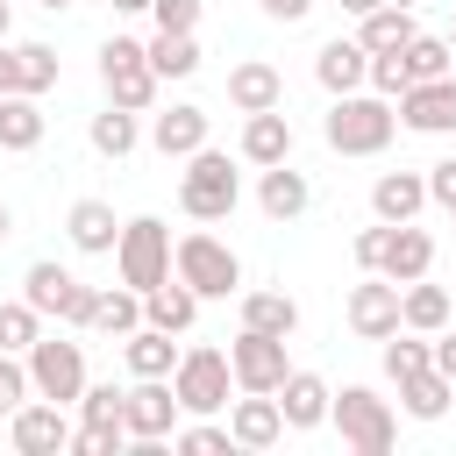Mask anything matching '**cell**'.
Listing matches in <instances>:
<instances>
[{"instance_id":"cell-1","label":"cell","mask_w":456,"mask_h":456,"mask_svg":"<svg viewBox=\"0 0 456 456\" xmlns=\"http://www.w3.org/2000/svg\"><path fill=\"white\" fill-rule=\"evenodd\" d=\"M399 135V100H385V93H335V107H328V150L335 157H378L385 142Z\"/></svg>"},{"instance_id":"cell-2","label":"cell","mask_w":456,"mask_h":456,"mask_svg":"<svg viewBox=\"0 0 456 456\" xmlns=\"http://www.w3.org/2000/svg\"><path fill=\"white\" fill-rule=\"evenodd\" d=\"M100 86H107V100L114 107H128V114H150L157 107V64H150V43H135V36H107L100 43Z\"/></svg>"},{"instance_id":"cell-3","label":"cell","mask_w":456,"mask_h":456,"mask_svg":"<svg viewBox=\"0 0 456 456\" xmlns=\"http://www.w3.org/2000/svg\"><path fill=\"white\" fill-rule=\"evenodd\" d=\"M235 200H242V178H235L228 150H192L185 157V178H178V207L192 221H228Z\"/></svg>"},{"instance_id":"cell-4","label":"cell","mask_w":456,"mask_h":456,"mask_svg":"<svg viewBox=\"0 0 456 456\" xmlns=\"http://www.w3.org/2000/svg\"><path fill=\"white\" fill-rule=\"evenodd\" d=\"M171 271L200 292V299H228V292H242V256L221 242V235H207V228H192V235H178V249H171Z\"/></svg>"},{"instance_id":"cell-5","label":"cell","mask_w":456,"mask_h":456,"mask_svg":"<svg viewBox=\"0 0 456 456\" xmlns=\"http://www.w3.org/2000/svg\"><path fill=\"white\" fill-rule=\"evenodd\" d=\"M171 228L157 221V214H135V221H121V242H114V271H121V285H135V292H150V285H164L171 278Z\"/></svg>"},{"instance_id":"cell-6","label":"cell","mask_w":456,"mask_h":456,"mask_svg":"<svg viewBox=\"0 0 456 456\" xmlns=\"http://www.w3.org/2000/svg\"><path fill=\"white\" fill-rule=\"evenodd\" d=\"M328 420L342 428V449H356V456H385L399 442V420H392V406L370 385H342L335 406H328Z\"/></svg>"},{"instance_id":"cell-7","label":"cell","mask_w":456,"mask_h":456,"mask_svg":"<svg viewBox=\"0 0 456 456\" xmlns=\"http://www.w3.org/2000/svg\"><path fill=\"white\" fill-rule=\"evenodd\" d=\"M21 299L43 314V321H64V328H86L93 321V285H78V271H64V264H28V278H21Z\"/></svg>"},{"instance_id":"cell-8","label":"cell","mask_w":456,"mask_h":456,"mask_svg":"<svg viewBox=\"0 0 456 456\" xmlns=\"http://www.w3.org/2000/svg\"><path fill=\"white\" fill-rule=\"evenodd\" d=\"M228 385H235L228 349H185L178 370H171V392H178L185 413H221V406H228Z\"/></svg>"},{"instance_id":"cell-9","label":"cell","mask_w":456,"mask_h":456,"mask_svg":"<svg viewBox=\"0 0 456 456\" xmlns=\"http://www.w3.org/2000/svg\"><path fill=\"white\" fill-rule=\"evenodd\" d=\"M28 378H36V399L71 406V399L86 392V349L64 342V335H36V349H28Z\"/></svg>"},{"instance_id":"cell-10","label":"cell","mask_w":456,"mask_h":456,"mask_svg":"<svg viewBox=\"0 0 456 456\" xmlns=\"http://www.w3.org/2000/svg\"><path fill=\"white\" fill-rule=\"evenodd\" d=\"M178 392H171V378H135L128 385V399H121V420H128V442H171L178 435Z\"/></svg>"},{"instance_id":"cell-11","label":"cell","mask_w":456,"mask_h":456,"mask_svg":"<svg viewBox=\"0 0 456 456\" xmlns=\"http://www.w3.org/2000/svg\"><path fill=\"white\" fill-rule=\"evenodd\" d=\"M228 363H235V385L242 392H278L285 385V335H256V328H242L235 342H228Z\"/></svg>"},{"instance_id":"cell-12","label":"cell","mask_w":456,"mask_h":456,"mask_svg":"<svg viewBox=\"0 0 456 456\" xmlns=\"http://www.w3.org/2000/svg\"><path fill=\"white\" fill-rule=\"evenodd\" d=\"M399 292H406V285H392L385 271H363V285L349 292V328H356L363 342L399 335V328H406V321H399Z\"/></svg>"},{"instance_id":"cell-13","label":"cell","mask_w":456,"mask_h":456,"mask_svg":"<svg viewBox=\"0 0 456 456\" xmlns=\"http://www.w3.org/2000/svg\"><path fill=\"white\" fill-rule=\"evenodd\" d=\"M7 442L21 456H57V449H71V420H64L57 399H28V406L7 413Z\"/></svg>"},{"instance_id":"cell-14","label":"cell","mask_w":456,"mask_h":456,"mask_svg":"<svg viewBox=\"0 0 456 456\" xmlns=\"http://www.w3.org/2000/svg\"><path fill=\"white\" fill-rule=\"evenodd\" d=\"M399 128H413V135H456V78H413L399 93Z\"/></svg>"},{"instance_id":"cell-15","label":"cell","mask_w":456,"mask_h":456,"mask_svg":"<svg viewBox=\"0 0 456 456\" xmlns=\"http://www.w3.org/2000/svg\"><path fill=\"white\" fill-rule=\"evenodd\" d=\"M228 435H235V449H271V442H285V406H278V392H242V399L228 406Z\"/></svg>"},{"instance_id":"cell-16","label":"cell","mask_w":456,"mask_h":456,"mask_svg":"<svg viewBox=\"0 0 456 456\" xmlns=\"http://www.w3.org/2000/svg\"><path fill=\"white\" fill-rule=\"evenodd\" d=\"M314 78H321L328 93H356V86H370V50H363L356 36H335V43L314 50Z\"/></svg>"},{"instance_id":"cell-17","label":"cell","mask_w":456,"mask_h":456,"mask_svg":"<svg viewBox=\"0 0 456 456\" xmlns=\"http://www.w3.org/2000/svg\"><path fill=\"white\" fill-rule=\"evenodd\" d=\"M228 107H235V114L285 107V78H278V64H264V57H242V64L228 71Z\"/></svg>"},{"instance_id":"cell-18","label":"cell","mask_w":456,"mask_h":456,"mask_svg":"<svg viewBox=\"0 0 456 456\" xmlns=\"http://www.w3.org/2000/svg\"><path fill=\"white\" fill-rule=\"evenodd\" d=\"M285 157H292V121H285V107L242 114V164L271 171V164H285Z\"/></svg>"},{"instance_id":"cell-19","label":"cell","mask_w":456,"mask_h":456,"mask_svg":"<svg viewBox=\"0 0 456 456\" xmlns=\"http://www.w3.org/2000/svg\"><path fill=\"white\" fill-rule=\"evenodd\" d=\"M64 235H71V249H86V256H114V242H121V221H114V207H107V200H71V214H64Z\"/></svg>"},{"instance_id":"cell-20","label":"cell","mask_w":456,"mask_h":456,"mask_svg":"<svg viewBox=\"0 0 456 456\" xmlns=\"http://www.w3.org/2000/svg\"><path fill=\"white\" fill-rule=\"evenodd\" d=\"M428 264H435V235L413 228V221H399L392 242H385V256H378V271H385L392 285H413V278H428Z\"/></svg>"},{"instance_id":"cell-21","label":"cell","mask_w":456,"mask_h":456,"mask_svg":"<svg viewBox=\"0 0 456 456\" xmlns=\"http://www.w3.org/2000/svg\"><path fill=\"white\" fill-rule=\"evenodd\" d=\"M278 406H285V428H321L328 420V406H335V392H328V378H314V370H285V385H278Z\"/></svg>"},{"instance_id":"cell-22","label":"cell","mask_w":456,"mask_h":456,"mask_svg":"<svg viewBox=\"0 0 456 456\" xmlns=\"http://www.w3.org/2000/svg\"><path fill=\"white\" fill-rule=\"evenodd\" d=\"M150 142H157L164 157H192V150H207V107H192V100L164 107V114L150 121Z\"/></svg>"},{"instance_id":"cell-23","label":"cell","mask_w":456,"mask_h":456,"mask_svg":"<svg viewBox=\"0 0 456 456\" xmlns=\"http://www.w3.org/2000/svg\"><path fill=\"white\" fill-rule=\"evenodd\" d=\"M306 200H314V185H306V171H292V157H285V164H271V171H264V185H256L264 221H299V214H306Z\"/></svg>"},{"instance_id":"cell-24","label":"cell","mask_w":456,"mask_h":456,"mask_svg":"<svg viewBox=\"0 0 456 456\" xmlns=\"http://www.w3.org/2000/svg\"><path fill=\"white\" fill-rule=\"evenodd\" d=\"M420 207H428V171H385V178L370 185V214H378V221H392V228H399V221H413Z\"/></svg>"},{"instance_id":"cell-25","label":"cell","mask_w":456,"mask_h":456,"mask_svg":"<svg viewBox=\"0 0 456 456\" xmlns=\"http://www.w3.org/2000/svg\"><path fill=\"white\" fill-rule=\"evenodd\" d=\"M142 321H150V328H171V335H185V328L200 321V292H192V285L171 271L164 285H150V292H142Z\"/></svg>"},{"instance_id":"cell-26","label":"cell","mask_w":456,"mask_h":456,"mask_svg":"<svg viewBox=\"0 0 456 456\" xmlns=\"http://www.w3.org/2000/svg\"><path fill=\"white\" fill-rule=\"evenodd\" d=\"M413 36H420V21H413L406 0H385V7H370V14L356 21V43H363V50H406Z\"/></svg>"},{"instance_id":"cell-27","label":"cell","mask_w":456,"mask_h":456,"mask_svg":"<svg viewBox=\"0 0 456 456\" xmlns=\"http://www.w3.org/2000/svg\"><path fill=\"white\" fill-rule=\"evenodd\" d=\"M449 314H456L449 285H428V278H413V285L399 292V321H406L413 335H442V328H449Z\"/></svg>"},{"instance_id":"cell-28","label":"cell","mask_w":456,"mask_h":456,"mask_svg":"<svg viewBox=\"0 0 456 456\" xmlns=\"http://www.w3.org/2000/svg\"><path fill=\"white\" fill-rule=\"evenodd\" d=\"M121 356H128V370L135 378H171L178 370V349H171V328H135V335H121Z\"/></svg>"},{"instance_id":"cell-29","label":"cell","mask_w":456,"mask_h":456,"mask_svg":"<svg viewBox=\"0 0 456 456\" xmlns=\"http://www.w3.org/2000/svg\"><path fill=\"white\" fill-rule=\"evenodd\" d=\"M242 328H256V335H285V342H292V328H299V299H292V292H242Z\"/></svg>"},{"instance_id":"cell-30","label":"cell","mask_w":456,"mask_h":456,"mask_svg":"<svg viewBox=\"0 0 456 456\" xmlns=\"http://www.w3.org/2000/svg\"><path fill=\"white\" fill-rule=\"evenodd\" d=\"M36 142H43L36 93H0V150H36Z\"/></svg>"},{"instance_id":"cell-31","label":"cell","mask_w":456,"mask_h":456,"mask_svg":"<svg viewBox=\"0 0 456 456\" xmlns=\"http://www.w3.org/2000/svg\"><path fill=\"white\" fill-rule=\"evenodd\" d=\"M150 64H157V78H192L200 71V36L192 28H157L150 36Z\"/></svg>"},{"instance_id":"cell-32","label":"cell","mask_w":456,"mask_h":456,"mask_svg":"<svg viewBox=\"0 0 456 456\" xmlns=\"http://www.w3.org/2000/svg\"><path fill=\"white\" fill-rule=\"evenodd\" d=\"M86 328H100V335H135V328H142V292H135V285L93 292V321H86Z\"/></svg>"},{"instance_id":"cell-33","label":"cell","mask_w":456,"mask_h":456,"mask_svg":"<svg viewBox=\"0 0 456 456\" xmlns=\"http://www.w3.org/2000/svg\"><path fill=\"white\" fill-rule=\"evenodd\" d=\"M399 399H406V413H413V420H442V413H449V399H456V385L428 363V370L399 378Z\"/></svg>"},{"instance_id":"cell-34","label":"cell","mask_w":456,"mask_h":456,"mask_svg":"<svg viewBox=\"0 0 456 456\" xmlns=\"http://www.w3.org/2000/svg\"><path fill=\"white\" fill-rule=\"evenodd\" d=\"M86 135H93V150H100V157H128V150L142 142L135 114H128V107H114V100H107V114H93V128H86Z\"/></svg>"},{"instance_id":"cell-35","label":"cell","mask_w":456,"mask_h":456,"mask_svg":"<svg viewBox=\"0 0 456 456\" xmlns=\"http://www.w3.org/2000/svg\"><path fill=\"white\" fill-rule=\"evenodd\" d=\"M435 363V342H420L413 328H399V335H385V378L399 385V378H413V370H428Z\"/></svg>"},{"instance_id":"cell-36","label":"cell","mask_w":456,"mask_h":456,"mask_svg":"<svg viewBox=\"0 0 456 456\" xmlns=\"http://www.w3.org/2000/svg\"><path fill=\"white\" fill-rule=\"evenodd\" d=\"M36 335H43V314H36L28 299H0V349L28 356V349H36Z\"/></svg>"},{"instance_id":"cell-37","label":"cell","mask_w":456,"mask_h":456,"mask_svg":"<svg viewBox=\"0 0 456 456\" xmlns=\"http://www.w3.org/2000/svg\"><path fill=\"white\" fill-rule=\"evenodd\" d=\"M449 64H456V50H449L442 36H413V43H406V71H413V78H449Z\"/></svg>"},{"instance_id":"cell-38","label":"cell","mask_w":456,"mask_h":456,"mask_svg":"<svg viewBox=\"0 0 456 456\" xmlns=\"http://www.w3.org/2000/svg\"><path fill=\"white\" fill-rule=\"evenodd\" d=\"M121 399H128L121 385H86V392H78L86 428H128V420H121Z\"/></svg>"},{"instance_id":"cell-39","label":"cell","mask_w":456,"mask_h":456,"mask_svg":"<svg viewBox=\"0 0 456 456\" xmlns=\"http://www.w3.org/2000/svg\"><path fill=\"white\" fill-rule=\"evenodd\" d=\"M36 399V378H28V356H14V349H0V413H14V406H28Z\"/></svg>"},{"instance_id":"cell-40","label":"cell","mask_w":456,"mask_h":456,"mask_svg":"<svg viewBox=\"0 0 456 456\" xmlns=\"http://www.w3.org/2000/svg\"><path fill=\"white\" fill-rule=\"evenodd\" d=\"M21 50V93H50L57 86V50L50 43H14Z\"/></svg>"},{"instance_id":"cell-41","label":"cell","mask_w":456,"mask_h":456,"mask_svg":"<svg viewBox=\"0 0 456 456\" xmlns=\"http://www.w3.org/2000/svg\"><path fill=\"white\" fill-rule=\"evenodd\" d=\"M406 86H413V71H406V50H370V93L399 100Z\"/></svg>"},{"instance_id":"cell-42","label":"cell","mask_w":456,"mask_h":456,"mask_svg":"<svg viewBox=\"0 0 456 456\" xmlns=\"http://www.w3.org/2000/svg\"><path fill=\"white\" fill-rule=\"evenodd\" d=\"M171 442H178L185 456H221V449H235V435H228V428H207V420H200V428H178Z\"/></svg>"},{"instance_id":"cell-43","label":"cell","mask_w":456,"mask_h":456,"mask_svg":"<svg viewBox=\"0 0 456 456\" xmlns=\"http://www.w3.org/2000/svg\"><path fill=\"white\" fill-rule=\"evenodd\" d=\"M128 442V428H71V449L78 456H114Z\"/></svg>"},{"instance_id":"cell-44","label":"cell","mask_w":456,"mask_h":456,"mask_svg":"<svg viewBox=\"0 0 456 456\" xmlns=\"http://www.w3.org/2000/svg\"><path fill=\"white\" fill-rule=\"evenodd\" d=\"M200 7L207 0H150V21L157 28H200Z\"/></svg>"},{"instance_id":"cell-45","label":"cell","mask_w":456,"mask_h":456,"mask_svg":"<svg viewBox=\"0 0 456 456\" xmlns=\"http://www.w3.org/2000/svg\"><path fill=\"white\" fill-rule=\"evenodd\" d=\"M385 242H392V221H378V228H356V242H349V249H356V264H363V271H378Z\"/></svg>"},{"instance_id":"cell-46","label":"cell","mask_w":456,"mask_h":456,"mask_svg":"<svg viewBox=\"0 0 456 456\" xmlns=\"http://www.w3.org/2000/svg\"><path fill=\"white\" fill-rule=\"evenodd\" d=\"M428 200H435V207H456V157L428 164Z\"/></svg>"},{"instance_id":"cell-47","label":"cell","mask_w":456,"mask_h":456,"mask_svg":"<svg viewBox=\"0 0 456 456\" xmlns=\"http://www.w3.org/2000/svg\"><path fill=\"white\" fill-rule=\"evenodd\" d=\"M0 93H21V50L0 43Z\"/></svg>"},{"instance_id":"cell-48","label":"cell","mask_w":456,"mask_h":456,"mask_svg":"<svg viewBox=\"0 0 456 456\" xmlns=\"http://www.w3.org/2000/svg\"><path fill=\"white\" fill-rule=\"evenodd\" d=\"M435 370H442V378H449V385H456V335H449V328H442V335H435Z\"/></svg>"},{"instance_id":"cell-49","label":"cell","mask_w":456,"mask_h":456,"mask_svg":"<svg viewBox=\"0 0 456 456\" xmlns=\"http://www.w3.org/2000/svg\"><path fill=\"white\" fill-rule=\"evenodd\" d=\"M264 14H271V21H306L314 0H264Z\"/></svg>"},{"instance_id":"cell-50","label":"cell","mask_w":456,"mask_h":456,"mask_svg":"<svg viewBox=\"0 0 456 456\" xmlns=\"http://www.w3.org/2000/svg\"><path fill=\"white\" fill-rule=\"evenodd\" d=\"M335 7H342V14H356V21H363V14H370V7H385V0H335Z\"/></svg>"},{"instance_id":"cell-51","label":"cell","mask_w":456,"mask_h":456,"mask_svg":"<svg viewBox=\"0 0 456 456\" xmlns=\"http://www.w3.org/2000/svg\"><path fill=\"white\" fill-rule=\"evenodd\" d=\"M114 14H150V0H107Z\"/></svg>"},{"instance_id":"cell-52","label":"cell","mask_w":456,"mask_h":456,"mask_svg":"<svg viewBox=\"0 0 456 456\" xmlns=\"http://www.w3.org/2000/svg\"><path fill=\"white\" fill-rule=\"evenodd\" d=\"M7 235H14V207L0 200V242H7Z\"/></svg>"},{"instance_id":"cell-53","label":"cell","mask_w":456,"mask_h":456,"mask_svg":"<svg viewBox=\"0 0 456 456\" xmlns=\"http://www.w3.org/2000/svg\"><path fill=\"white\" fill-rule=\"evenodd\" d=\"M36 7H50V14H64V7H78V0H36Z\"/></svg>"},{"instance_id":"cell-54","label":"cell","mask_w":456,"mask_h":456,"mask_svg":"<svg viewBox=\"0 0 456 456\" xmlns=\"http://www.w3.org/2000/svg\"><path fill=\"white\" fill-rule=\"evenodd\" d=\"M0 43H7V0H0Z\"/></svg>"},{"instance_id":"cell-55","label":"cell","mask_w":456,"mask_h":456,"mask_svg":"<svg viewBox=\"0 0 456 456\" xmlns=\"http://www.w3.org/2000/svg\"><path fill=\"white\" fill-rule=\"evenodd\" d=\"M449 50H456V28H449Z\"/></svg>"},{"instance_id":"cell-56","label":"cell","mask_w":456,"mask_h":456,"mask_svg":"<svg viewBox=\"0 0 456 456\" xmlns=\"http://www.w3.org/2000/svg\"><path fill=\"white\" fill-rule=\"evenodd\" d=\"M449 214H456V207H449Z\"/></svg>"}]
</instances>
